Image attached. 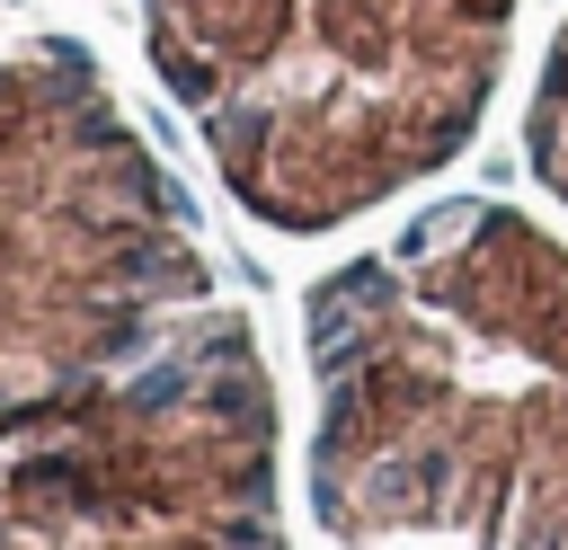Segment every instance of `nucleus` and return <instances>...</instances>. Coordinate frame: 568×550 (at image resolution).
<instances>
[{"label": "nucleus", "instance_id": "obj_4", "mask_svg": "<svg viewBox=\"0 0 568 550\" xmlns=\"http://www.w3.org/2000/svg\"><path fill=\"white\" fill-rule=\"evenodd\" d=\"M524 151L541 169V186L568 204V9L541 44V71H532V115H524Z\"/></svg>", "mask_w": 568, "mask_h": 550}, {"label": "nucleus", "instance_id": "obj_2", "mask_svg": "<svg viewBox=\"0 0 568 550\" xmlns=\"http://www.w3.org/2000/svg\"><path fill=\"white\" fill-rule=\"evenodd\" d=\"M142 53L222 186L275 222H346L444 169L506 71L515 0H133Z\"/></svg>", "mask_w": 568, "mask_h": 550}, {"label": "nucleus", "instance_id": "obj_3", "mask_svg": "<svg viewBox=\"0 0 568 550\" xmlns=\"http://www.w3.org/2000/svg\"><path fill=\"white\" fill-rule=\"evenodd\" d=\"M186 204L44 0H0V444L62 435L178 355L204 302Z\"/></svg>", "mask_w": 568, "mask_h": 550}, {"label": "nucleus", "instance_id": "obj_1", "mask_svg": "<svg viewBox=\"0 0 568 550\" xmlns=\"http://www.w3.org/2000/svg\"><path fill=\"white\" fill-rule=\"evenodd\" d=\"M320 515L568 550V248L506 204H435L311 293Z\"/></svg>", "mask_w": 568, "mask_h": 550}]
</instances>
